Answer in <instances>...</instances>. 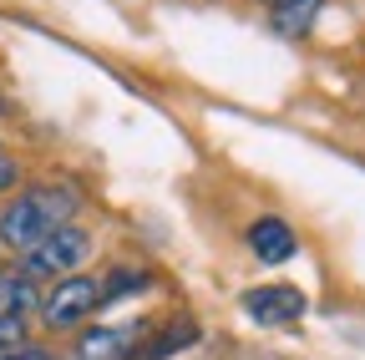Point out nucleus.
<instances>
[{
    "label": "nucleus",
    "instance_id": "20e7f679",
    "mask_svg": "<svg viewBox=\"0 0 365 360\" xmlns=\"http://www.w3.org/2000/svg\"><path fill=\"white\" fill-rule=\"evenodd\" d=\"M244 309H249L254 325H294L299 314L309 309V299L294 284H264V289H249L244 294Z\"/></svg>",
    "mask_w": 365,
    "mask_h": 360
},
{
    "label": "nucleus",
    "instance_id": "39448f33",
    "mask_svg": "<svg viewBox=\"0 0 365 360\" xmlns=\"http://www.w3.org/2000/svg\"><path fill=\"white\" fill-rule=\"evenodd\" d=\"M249 249H254V259L259 264H284V259H294V229L284 218H254L249 223Z\"/></svg>",
    "mask_w": 365,
    "mask_h": 360
},
{
    "label": "nucleus",
    "instance_id": "1a4fd4ad",
    "mask_svg": "<svg viewBox=\"0 0 365 360\" xmlns=\"http://www.w3.org/2000/svg\"><path fill=\"white\" fill-rule=\"evenodd\" d=\"M319 6H325V0H279V11H274V31H279V36H304L314 26Z\"/></svg>",
    "mask_w": 365,
    "mask_h": 360
},
{
    "label": "nucleus",
    "instance_id": "4468645a",
    "mask_svg": "<svg viewBox=\"0 0 365 360\" xmlns=\"http://www.w3.org/2000/svg\"><path fill=\"white\" fill-rule=\"evenodd\" d=\"M46 360H51V355H46Z\"/></svg>",
    "mask_w": 365,
    "mask_h": 360
},
{
    "label": "nucleus",
    "instance_id": "f03ea898",
    "mask_svg": "<svg viewBox=\"0 0 365 360\" xmlns=\"http://www.w3.org/2000/svg\"><path fill=\"white\" fill-rule=\"evenodd\" d=\"M86 254H91V239H86L81 229H71V223H61V229H51L41 244L26 249V274H31V279H36V274L66 279V274H76V269L86 264Z\"/></svg>",
    "mask_w": 365,
    "mask_h": 360
},
{
    "label": "nucleus",
    "instance_id": "9b49d317",
    "mask_svg": "<svg viewBox=\"0 0 365 360\" xmlns=\"http://www.w3.org/2000/svg\"><path fill=\"white\" fill-rule=\"evenodd\" d=\"M26 340V325L16 320V314H0V350H16Z\"/></svg>",
    "mask_w": 365,
    "mask_h": 360
},
{
    "label": "nucleus",
    "instance_id": "7ed1b4c3",
    "mask_svg": "<svg viewBox=\"0 0 365 360\" xmlns=\"http://www.w3.org/2000/svg\"><path fill=\"white\" fill-rule=\"evenodd\" d=\"M97 304H102V284H97V279L66 274V279H56L51 294H41V320L51 325V330H71V325H81Z\"/></svg>",
    "mask_w": 365,
    "mask_h": 360
},
{
    "label": "nucleus",
    "instance_id": "423d86ee",
    "mask_svg": "<svg viewBox=\"0 0 365 360\" xmlns=\"http://www.w3.org/2000/svg\"><path fill=\"white\" fill-rule=\"evenodd\" d=\"M127 330H112V325H97L76 340V360H127Z\"/></svg>",
    "mask_w": 365,
    "mask_h": 360
},
{
    "label": "nucleus",
    "instance_id": "ddd939ff",
    "mask_svg": "<svg viewBox=\"0 0 365 360\" xmlns=\"http://www.w3.org/2000/svg\"><path fill=\"white\" fill-rule=\"evenodd\" d=\"M0 360H46L41 350H26V345H16V350H0Z\"/></svg>",
    "mask_w": 365,
    "mask_h": 360
},
{
    "label": "nucleus",
    "instance_id": "0eeeda50",
    "mask_svg": "<svg viewBox=\"0 0 365 360\" xmlns=\"http://www.w3.org/2000/svg\"><path fill=\"white\" fill-rule=\"evenodd\" d=\"M41 304V294H36V279L31 274H0V314H21L26 309H36Z\"/></svg>",
    "mask_w": 365,
    "mask_h": 360
},
{
    "label": "nucleus",
    "instance_id": "9d476101",
    "mask_svg": "<svg viewBox=\"0 0 365 360\" xmlns=\"http://www.w3.org/2000/svg\"><path fill=\"white\" fill-rule=\"evenodd\" d=\"M132 289H148V274H143V269H117V274L102 284V304H117V299L132 294Z\"/></svg>",
    "mask_w": 365,
    "mask_h": 360
},
{
    "label": "nucleus",
    "instance_id": "f8f14e48",
    "mask_svg": "<svg viewBox=\"0 0 365 360\" xmlns=\"http://www.w3.org/2000/svg\"><path fill=\"white\" fill-rule=\"evenodd\" d=\"M16 178H21V168H16L11 158H0V193H11V188H16Z\"/></svg>",
    "mask_w": 365,
    "mask_h": 360
},
{
    "label": "nucleus",
    "instance_id": "6e6552de",
    "mask_svg": "<svg viewBox=\"0 0 365 360\" xmlns=\"http://www.w3.org/2000/svg\"><path fill=\"white\" fill-rule=\"evenodd\" d=\"M193 340H198V325L188 320V314H182V320H173V325H163V330H158V340L143 350V360H168L173 350H188Z\"/></svg>",
    "mask_w": 365,
    "mask_h": 360
},
{
    "label": "nucleus",
    "instance_id": "f257e3e1",
    "mask_svg": "<svg viewBox=\"0 0 365 360\" xmlns=\"http://www.w3.org/2000/svg\"><path fill=\"white\" fill-rule=\"evenodd\" d=\"M71 213H76V188H66V183L31 188V193H21L6 213H0V244L6 249H31L51 229H61Z\"/></svg>",
    "mask_w": 365,
    "mask_h": 360
}]
</instances>
